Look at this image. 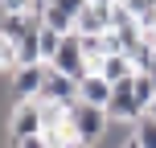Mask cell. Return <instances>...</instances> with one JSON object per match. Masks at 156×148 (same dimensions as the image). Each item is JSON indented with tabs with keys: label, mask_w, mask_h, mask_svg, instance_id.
Wrapping results in <instances>:
<instances>
[{
	"label": "cell",
	"mask_w": 156,
	"mask_h": 148,
	"mask_svg": "<svg viewBox=\"0 0 156 148\" xmlns=\"http://www.w3.org/2000/svg\"><path fill=\"white\" fill-rule=\"evenodd\" d=\"M148 115H152V119H156V99H152V103H148Z\"/></svg>",
	"instance_id": "23"
},
{
	"label": "cell",
	"mask_w": 156,
	"mask_h": 148,
	"mask_svg": "<svg viewBox=\"0 0 156 148\" xmlns=\"http://www.w3.org/2000/svg\"><path fill=\"white\" fill-rule=\"evenodd\" d=\"M37 107H41L45 128H62V124H66V111H70V107H62V103H49V99H37Z\"/></svg>",
	"instance_id": "16"
},
{
	"label": "cell",
	"mask_w": 156,
	"mask_h": 148,
	"mask_svg": "<svg viewBox=\"0 0 156 148\" xmlns=\"http://www.w3.org/2000/svg\"><path fill=\"white\" fill-rule=\"evenodd\" d=\"M37 41H41V62H54L58 58V49H62V41H66V33H58V29H45V25H41L37 29Z\"/></svg>",
	"instance_id": "12"
},
{
	"label": "cell",
	"mask_w": 156,
	"mask_h": 148,
	"mask_svg": "<svg viewBox=\"0 0 156 148\" xmlns=\"http://www.w3.org/2000/svg\"><path fill=\"white\" fill-rule=\"evenodd\" d=\"M66 124H70V132H74V140L82 144V148H94L107 136V128H111V115L103 107H86V103H74L70 111H66Z\"/></svg>",
	"instance_id": "1"
},
{
	"label": "cell",
	"mask_w": 156,
	"mask_h": 148,
	"mask_svg": "<svg viewBox=\"0 0 156 148\" xmlns=\"http://www.w3.org/2000/svg\"><path fill=\"white\" fill-rule=\"evenodd\" d=\"M16 66H21V54H16V41H8L4 33H0V74H12Z\"/></svg>",
	"instance_id": "15"
},
{
	"label": "cell",
	"mask_w": 156,
	"mask_h": 148,
	"mask_svg": "<svg viewBox=\"0 0 156 148\" xmlns=\"http://www.w3.org/2000/svg\"><path fill=\"white\" fill-rule=\"evenodd\" d=\"M54 4L62 8V13H70L74 21H78V13H82V8H86V0H54Z\"/></svg>",
	"instance_id": "21"
},
{
	"label": "cell",
	"mask_w": 156,
	"mask_h": 148,
	"mask_svg": "<svg viewBox=\"0 0 156 148\" xmlns=\"http://www.w3.org/2000/svg\"><path fill=\"white\" fill-rule=\"evenodd\" d=\"M99 74L115 86V82L136 78V66H132V58H127V54H107V58H103V66H99Z\"/></svg>",
	"instance_id": "9"
},
{
	"label": "cell",
	"mask_w": 156,
	"mask_h": 148,
	"mask_svg": "<svg viewBox=\"0 0 156 148\" xmlns=\"http://www.w3.org/2000/svg\"><path fill=\"white\" fill-rule=\"evenodd\" d=\"M123 4L132 8L136 21H152V16H156V0H123Z\"/></svg>",
	"instance_id": "19"
},
{
	"label": "cell",
	"mask_w": 156,
	"mask_h": 148,
	"mask_svg": "<svg viewBox=\"0 0 156 148\" xmlns=\"http://www.w3.org/2000/svg\"><path fill=\"white\" fill-rule=\"evenodd\" d=\"M41 82H45V62H37V66H16V70L8 74V95H12V103L37 99V95H41Z\"/></svg>",
	"instance_id": "4"
},
{
	"label": "cell",
	"mask_w": 156,
	"mask_h": 148,
	"mask_svg": "<svg viewBox=\"0 0 156 148\" xmlns=\"http://www.w3.org/2000/svg\"><path fill=\"white\" fill-rule=\"evenodd\" d=\"M111 29V4H86L78 13V33L82 37H99Z\"/></svg>",
	"instance_id": "8"
},
{
	"label": "cell",
	"mask_w": 156,
	"mask_h": 148,
	"mask_svg": "<svg viewBox=\"0 0 156 148\" xmlns=\"http://www.w3.org/2000/svg\"><path fill=\"white\" fill-rule=\"evenodd\" d=\"M86 4H115V0H86Z\"/></svg>",
	"instance_id": "24"
},
{
	"label": "cell",
	"mask_w": 156,
	"mask_h": 148,
	"mask_svg": "<svg viewBox=\"0 0 156 148\" xmlns=\"http://www.w3.org/2000/svg\"><path fill=\"white\" fill-rule=\"evenodd\" d=\"M111 91H115V86H111L103 74H82V82H78V103H86V107H103V111H107Z\"/></svg>",
	"instance_id": "7"
},
{
	"label": "cell",
	"mask_w": 156,
	"mask_h": 148,
	"mask_svg": "<svg viewBox=\"0 0 156 148\" xmlns=\"http://www.w3.org/2000/svg\"><path fill=\"white\" fill-rule=\"evenodd\" d=\"M12 148H49V140H45V132H37V136H25V140H16Z\"/></svg>",
	"instance_id": "20"
},
{
	"label": "cell",
	"mask_w": 156,
	"mask_h": 148,
	"mask_svg": "<svg viewBox=\"0 0 156 148\" xmlns=\"http://www.w3.org/2000/svg\"><path fill=\"white\" fill-rule=\"evenodd\" d=\"M107 115H111V124H140V119L148 115V107L140 103V95H136L132 78H127V82H115L111 103H107Z\"/></svg>",
	"instance_id": "2"
},
{
	"label": "cell",
	"mask_w": 156,
	"mask_h": 148,
	"mask_svg": "<svg viewBox=\"0 0 156 148\" xmlns=\"http://www.w3.org/2000/svg\"><path fill=\"white\" fill-rule=\"evenodd\" d=\"M119 148H140V144H136V140H132V136H127V140H123V144H119Z\"/></svg>",
	"instance_id": "22"
},
{
	"label": "cell",
	"mask_w": 156,
	"mask_h": 148,
	"mask_svg": "<svg viewBox=\"0 0 156 148\" xmlns=\"http://www.w3.org/2000/svg\"><path fill=\"white\" fill-rule=\"evenodd\" d=\"M21 13L37 16L33 13V0H0V16H21Z\"/></svg>",
	"instance_id": "18"
},
{
	"label": "cell",
	"mask_w": 156,
	"mask_h": 148,
	"mask_svg": "<svg viewBox=\"0 0 156 148\" xmlns=\"http://www.w3.org/2000/svg\"><path fill=\"white\" fill-rule=\"evenodd\" d=\"M127 58H132L136 74H148V70H152V58H156V45H152V41H140V45H136Z\"/></svg>",
	"instance_id": "14"
},
{
	"label": "cell",
	"mask_w": 156,
	"mask_h": 148,
	"mask_svg": "<svg viewBox=\"0 0 156 148\" xmlns=\"http://www.w3.org/2000/svg\"><path fill=\"white\" fill-rule=\"evenodd\" d=\"M37 99H49V103H62V107H74L78 103V78L45 66V82H41V95Z\"/></svg>",
	"instance_id": "5"
},
{
	"label": "cell",
	"mask_w": 156,
	"mask_h": 148,
	"mask_svg": "<svg viewBox=\"0 0 156 148\" xmlns=\"http://www.w3.org/2000/svg\"><path fill=\"white\" fill-rule=\"evenodd\" d=\"M37 16H29V13H21V16H0V33H4L8 41H21L29 29H37Z\"/></svg>",
	"instance_id": "10"
},
{
	"label": "cell",
	"mask_w": 156,
	"mask_h": 148,
	"mask_svg": "<svg viewBox=\"0 0 156 148\" xmlns=\"http://www.w3.org/2000/svg\"><path fill=\"white\" fill-rule=\"evenodd\" d=\"M41 25H45V29H58V33H78V21H74L70 13H62L54 0H49L45 13H41Z\"/></svg>",
	"instance_id": "11"
},
{
	"label": "cell",
	"mask_w": 156,
	"mask_h": 148,
	"mask_svg": "<svg viewBox=\"0 0 156 148\" xmlns=\"http://www.w3.org/2000/svg\"><path fill=\"white\" fill-rule=\"evenodd\" d=\"M123 25H136V16H132V8L123 0H115L111 4V29H123Z\"/></svg>",
	"instance_id": "17"
},
{
	"label": "cell",
	"mask_w": 156,
	"mask_h": 148,
	"mask_svg": "<svg viewBox=\"0 0 156 148\" xmlns=\"http://www.w3.org/2000/svg\"><path fill=\"white\" fill-rule=\"evenodd\" d=\"M132 140L140 148H156V119L152 115H144L140 124H132Z\"/></svg>",
	"instance_id": "13"
},
{
	"label": "cell",
	"mask_w": 156,
	"mask_h": 148,
	"mask_svg": "<svg viewBox=\"0 0 156 148\" xmlns=\"http://www.w3.org/2000/svg\"><path fill=\"white\" fill-rule=\"evenodd\" d=\"M49 66L82 82V74H86V49H82V37H78V33H66L62 49H58V58H54V62H49Z\"/></svg>",
	"instance_id": "6"
},
{
	"label": "cell",
	"mask_w": 156,
	"mask_h": 148,
	"mask_svg": "<svg viewBox=\"0 0 156 148\" xmlns=\"http://www.w3.org/2000/svg\"><path fill=\"white\" fill-rule=\"evenodd\" d=\"M37 132H45V119H41L37 99H21V103H12V111H8V144L25 140V136H37Z\"/></svg>",
	"instance_id": "3"
}]
</instances>
